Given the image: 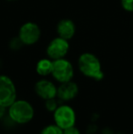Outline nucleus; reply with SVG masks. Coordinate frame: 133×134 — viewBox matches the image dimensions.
I'll list each match as a JSON object with an SVG mask.
<instances>
[{
	"label": "nucleus",
	"mask_w": 133,
	"mask_h": 134,
	"mask_svg": "<svg viewBox=\"0 0 133 134\" xmlns=\"http://www.w3.org/2000/svg\"><path fill=\"white\" fill-rule=\"evenodd\" d=\"M63 134H80V131L78 128H76L75 126H72V127L64 130V133Z\"/></svg>",
	"instance_id": "2eb2a0df"
},
{
	"label": "nucleus",
	"mask_w": 133,
	"mask_h": 134,
	"mask_svg": "<svg viewBox=\"0 0 133 134\" xmlns=\"http://www.w3.org/2000/svg\"><path fill=\"white\" fill-rule=\"evenodd\" d=\"M41 36V30L38 25L34 22H27L21 26L18 32V37L23 45L31 46L39 40Z\"/></svg>",
	"instance_id": "423d86ee"
},
{
	"label": "nucleus",
	"mask_w": 133,
	"mask_h": 134,
	"mask_svg": "<svg viewBox=\"0 0 133 134\" xmlns=\"http://www.w3.org/2000/svg\"><path fill=\"white\" fill-rule=\"evenodd\" d=\"M59 106V101L57 100V98H53V99H49L46 100V109L48 111H55L57 108Z\"/></svg>",
	"instance_id": "ddd939ff"
},
{
	"label": "nucleus",
	"mask_w": 133,
	"mask_h": 134,
	"mask_svg": "<svg viewBox=\"0 0 133 134\" xmlns=\"http://www.w3.org/2000/svg\"><path fill=\"white\" fill-rule=\"evenodd\" d=\"M5 109H7V108L2 106L1 104H0V120H1L2 118H3L4 116H5Z\"/></svg>",
	"instance_id": "dca6fc26"
},
{
	"label": "nucleus",
	"mask_w": 133,
	"mask_h": 134,
	"mask_svg": "<svg viewBox=\"0 0 133 134\" xmlns=\"http://www.w3.org/2000/svg\"><path fill=\"white\" fill-rule=\"evenodd\" d=\"M121 5L126 11L133 12V0H121Z\"/></svg>",
	"instance_id": "4468645a"
},
{
	"label": "nucleus",
	"mask_w": 133,
	"mask_h": 134,
	"mask_svg": "<svg viewBox=\"0 0 133 134\" xmlns=\"http://www.w3.org/2000/svg\"><path fill=\"white\" fill-rule=\"evenodd\" d=\"M57 32L59 37L69 40L74 37L75 32H76V26L72 20L65 18L57 23Z\"/></svg>",
	"instance_id": "9d476101"
},
{
	"label": "nucleus",
	"mask_w": 133,
	"mask_h": 134,
	"mask_svg": "<svg viewBox=\"0 0 133 134\" xmlns=\"http://www.w3.org/2000/svg\"><path fill=\"white\" fill-rule=\"evenodd\" d=\"M52 76L57 81L64 83L72 80L74 76V68L70 61L65 58L53 60Z\"/></svg>",
	"instance_id": "20e7f679"
},
{
	"label": "nucleus",
	"mask_w": 133,
	"mask_h": 134,
	"mask_svg": "<svg viewBox=\"0 0 133 134\" xmlns=\"http://www.w3.org/2000/svg\"><path fill=\"white\" fill-rule=\"evenodd\" d=\"M52 69H53V60L50 59L49 58L38 60L36 66V70L37 74L42 77H46L51 74Z\"/></svg>",
	"instance_id": "9b49d317"
},
{
	"label": "nucleus",
	"mask_w": 133,
	"mask_h": 134,
	"mask_svg": "<svg viewBox=\"0 0 133 134\" xmlns=\"http://www.w3.org/2000/svg\"><path fill=\"white\" fill-rule=\"evenodd\" d=\"M54 121L62 130L75 126L76 113L68 105H59L54 111Z\"/></svg>",
	"instance_id": "39448f33"
},
{
	"label": "nucleus",
	"mask_w": 133,
	"mask_h": 134,
	"mask_svg": "<svg viewBox=\"0 0 133 134\" xmlns=\"http://www.w3.org/2000/svg\"><path fill=\"white\" fill-rule=\"evenodd\" d=\"M69 50L68 40L60 37H55L50 41L47 48V54L52 60L59 59L65 58Z\"/></svg>",
	"instance_id": "0eeeda50"
},
{
	"label": "nucleus",
	"mask_w": 133,
	"mask_h": 134,
	"mask_svg": "<svg viewBox=\"0 0 133 134\" xmlns=\"http://www.w3.org/2000/svg\"><path fill=\"white\" fill-rule=\"evenodd\" d=\"M78 93V87L77 83L69 80L61 83L57 88V97L61 101H68L73 99Z\"/></svg>",
	"instance_id": "1a4fd4ad"
},
{
	"label": "nucleus",
	"mask_w": 133,
	"mask_h": 134,
	"mask_svg": "<svg viewBox=\"0 0 133 134\" xmlns=\"http://www.w3.org/2000/svg\"><path fill=\"white\" fill-rule=\"evenodd\" d=\"M7 109L9 119L18 124L28 123L35 115L33 106L28 101L24 99H16Z\"/></svg>",
	"instance_id": "f03ea898"
},
{
	"label": "nucleus",
	"mask_w": 133,
	"mask_h": 134,
	"mask_svg": "<svg viewBox=\"0 0 133 134\" xmlns=\"http://www.w3.org/2000/svg\"><path fill=\"white\" fill-rule=\"evenodd\" d=\"M35 91L39 98L47 100V99L57 98V88L50 80H40L36 83Z\"/></svg>",
	"instance_id": "6e6552de"
},
{
	"label": "nucleus",
	"mask_w": 133,
	"mask_h": 134,
	"mask_svg": "<svg viewBox=\"0 0 133 134\" xmlns=\"http://www.w3.org/2000/svg\"><path fill=\"white\" fill-rule=\"evenodd\" d=\"M63 133H64V130H62L56 123L46 126L43 129L42 132H41V134H63Z\"/></svg>",
	"instance_id": "f8f14e48"
},
{
	"label": "nucleus",
	"mask_w": 133,
	"mask_h": 134,
	"mask_svg": "<svg viewBox=\"0 0 133 134\" xmlns=\"http://www.w3.org/2000/svg\"><path fill=\"white\" fill-rule=\"evenodd\" d=\"M7 1H16V0H7Z\"/></svg>",
	"instance_id": "f3484780"
},
{
	"label": "nucleus",
	"mask_w": 133,
	"mask_h": 134,
	"mask_svg": "<svg viewBox=\"0 0 133 134\" xmlns=\"http://www.w3.org/2000/svg\"><path fill=\"white\" fill-rule=\"evenodd\" d=\"M16 100V88L13 80L5 75H0V104L8 108Z\"/></svg>",
	"instance_id": "7ed1b4c3"
},
{
	"label": "nucleus",
	"mask_w": 133,
	"mask_h": 134,
	"mask_svg": "<svg viewBox=\"0 0 133 134\" xmlns=\"http://www.w3.org/2000/svg\"><path fill=\"white\" fill-rule=\"evenodd\" d=\"M78 64L80 72L88 78L101 80L104 77L100 59L94 54L89 52L81 54L78 58Z\"/></svg>",
	"instance_id": "f257e3e1"
}]
</instances>
